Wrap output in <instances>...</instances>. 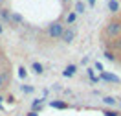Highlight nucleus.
Returning a JSON list of instances; mask_svg holds the SVG:
<instances>
[{"mask_svg":"<svg viewBox=\"0 0 121 116\" xmlns=\"http://www.w3.org/2000/svg\"><path fill=\"white\" fill-rule=\"evenodd\" d=\"M18 77H20V79H24V77H26V68H24V66H20V68H18Z\"/></svg>","mask_w":121,"mask_h":116,"instance_id":"obj_20","label":"nucleus"},{"mask_svg":"<svg viewBox=\"0 0 121 116\" xmlns=\"http://www.w3.org/2000/svg\"><path fill=\"white\" fill-rule=\"evenodd\" d=\"M105 57L108 59V61H116V55H114V52H110V50L105 52Z\"/></svg>","mask_w":121,"mask_h":116,"instance_id":"obj_16","label":"nucleus"},{"mask_svg":"<svg viewBox=\"0 0 121 116\" xmlns=\"http://www.w3.org/2000/svg\"><path fill=\"white\" fill-rule=\"evenodd\" d=\"M6 83H8V76L6 74H0V88H4Z\"/></svg>","mask_w":121,"mask_h":116,"instance_id":"obj_14","label":"nucleus"},{"mask_svg":"<svg viewBox=\"0 0 121 116\" xmlns=\"http://www.w3.org/2000/svg\"><path fill=\"white\" fill-rule=\"evenodd\" d=\"M11 22L22 24V22H24V19H22V15H18V13H11Z\"/></svg>","mask_w":121,"mask_h":116,"instance_id":"obj_8","label":"nucleus"},{"mask_svg":"<svg viewBox=\"0 0 121 116\" xmlns=\"http://www.w3.org/2000/svg\"><path fill=\"white\" fill-rule=\"evenodd\" d=\"M64 30H66V28H64L60 22H52L50 26H48V35H50L52 39H60Z\"/></svg>","mask_w":121,"mask_h":116,"instance_id":"obj_2","label":"nucleus"},{"mask_svg":"<svg viewBox=\"0 0 121 116\" xmlns=\"http://www.w3.org/2000/svg\"><path fill=\"white\" fill-rule=\"evenodd\" d=\"M86 70H88V76H90V79H92V81H94V83H97L99 79H97V77H95V76H94V70H92V68H86Z\"/></svg>","mask_w":121,"mask_h":116,"instance_id":"obj_18","label":"nucleus"},{"mask_svg":"<svg viewBox=\"0 0 121 116\" xmlns=\"http://www.w3.org/2000/svg\"><path fill=\"white\" fill-rule=\"evenodd\" d=\"M75 13H84V2H77L75 4Z\"/></svg>","mask_w":121,"mask_h":116,"instance_id":"obj_13","label":"nucleus"},{"mask_svg":"<svg viewBox=\"0 0 121 116\" xmlns=\"http://www.w3.org/2000/svg\"><path fill=\"white\" fill-rule=\"evenodd\" d=\"M88 4H90V8H94L95 6V0H88Z\"/></svg>","mask_w":121,"mask_h":116,"instance_id":"obj_24","label":"nucleus"},{"mask_svg":"<svg viewBox=\"0 0 121 116\" xmlns=\"http://www.w3.org/2000/svg\"><path fill=\"white\" fill-rule=\"evenodd\" d=\"M52 107L53 109H68V105L64 101H52Z\"/></svg>","mask_w":121,"mask_h":116,"instance_id":"obj_11","label":"nucleus"},{"mask_svg":"<svg viewBox=\"0 0 121 116\" xmlns=\"http://www.w3.org/2000/svg\"><path fill=\"white\" fill-rule=\"evenodd\" d=\"M22 90H24V92H33V87H28V85H24V87H22Z\"/></svg>","mask_w":121,"mask_h":116,"instance_id":"obj_22","label":"nucleus"},{"mask_svg":"<svg viewBox=\"0 0 121 116\" xmlns=\"http://www.w3.org/2000/svg\"><path fill=\"white\" fill-rule=\"evenodd\" d=\"M0 17L4 19V20H11V13H9V9H0Z\"/></svg>","mask_w":121,"mask_h":116,"instance_id":"obj_10","label":"nucleus"},{"mask_svg":"<svg viewBox=\"0 0 121 116\" xmlns=\"http://www.w3.org/2000/svg\"><path fill=\"white\" fill-rule=\"evenodd\" d=\"M0 4H4V0H0Z\"/></svg>","mask_w":121,"mask_h":116,"instance_id":"obj_27","label":"nucleus"},{"mask_svg":"<svg viewBox=\"0 0 121 116\" xmlns=\"http://www.w3.org/2000/svg\"><path fill=\"white\" fill-rule=\"evenodd\" d=\"M105 33L110 39H117L121 35V20H110L105 28Z\"/></svg>","mask_w":121,"mask_h":116,"instance_id":"obj_1","label":"nucleus"},{"mask_svg":"<svg viewBox=\"0 0 121 116\" xmlns=\"http://www.w3.org/2000/svg\"><path fill=\"white\" fill-rule=\"evenodd\" d=\"M94 66H95V70H99V74H101V72H105V68H103V65H101V63H95V65H94Z\"/></svg>","mask_w":121,"mask_h":116,"instance_id":"obj_21","label":"nucleus"},{"mask_svg":"<svg viewBox=\"0 0 121 116\" xmlns=\"http://www.w3.org/2000/svg\"><path fill=\"white\" fill-rule=\"evenodd\" d=\"M77 74V66L75 65H68L66 68H64V72H62V76L64 77H73Z\"/></svg>","mask_w":121,"mask_h":116,"instance_id":"obj_5","label":"nucleus"},{"mask_svg":"<svg viewBox=\"0 0 121 116\" xmlns=\"http://www.w3.org/2000/svg\"><path fill=\"white\" fill-rule=\"evenodd\" d=\"M2 31H4V28H2V22H0V33H2Z\"/></svg>","mask_w":121,"mask_h":116,"instance_id":"obj_25","label":"nucleus"},{"mask_svg":"<svg viewBox=\"0 0 121 116\" xmlns=\"http://www.w3.org/2000/svg\"><path fill=\"white\" fill-rule=\"evenodd\" d=\"M62 2H70V0H62Z\"/></svg>","mask_w":121,"mask_h":116,"instance_id":"obj_28","label":"nucleus"},{"mask_svg":"<svg viewBox=\"0 0 121 116\" xmlns=\"http://www.w3.org/2000/svg\"><path fill=\"white\" fill-rule=\"evenodd\" d=\"M2 101H4V98H2V96H0V103H2Z\"/></svg>","mask_w":121,"mask_h":116,"instance_id":"obj_26","label":"nucleus"},{"mask_svg":"<svg viewBox=\"0 0 121 116\" xmlns=\"http://www.w3.org/2000/svg\"><path fill=\"white\" fill-rule=\"evenodd\" d=\"M99 79L108 81V83H119V77L114 76V74H108V72H101V74H99Z\"/></svg>","mask_w":121,"mask_h":116,"instance_id":"obj_3","label":"nucleus"},{"mask_svg":"<svg viewBox=\"0 0 121 116\" xmlns=\"http://www.w3.org/2000/svg\"><path fill=\"white\" fill-rule=\"evenodd\" d=\"M31 68H33L35 74H42V72H44V68H42V65H40V63H33V65H31Z\"/></svg>","mask_w":121,"mask_h":116,"instance_id":"obj_9","label":"nucleus"},{"mask_svg":"<svg viewBox=\"0 0 121 116\" xmlns=\"http://www.w3.org/2000/svg\"><path fill=\"white\" fill-rule=\"evenodd\" d=\"M108 9H110L112 13H116V11L119 9V2H117V0H110V2H108Z\"/></svg>","mask_w":121,"mask_h":116,"instance_id":"obj_7","label":"nucleus"},{"mask_svg":"<svg viewBox=\"0 0 121 116\" xmlns=\"http://www.w3.org/2000/svg\"><path fill=\"white\" fill-rule=\"evenodd\" d=\"M103 103H105V105H116V98L106 96V98H103Z\"/></svg>","mask_w":121,"mask_h":116,"instance_id":"obj_12","label":"nucleus"},{"mask_svg":"<svg viewBox=\"0 0 121 116\" xmlns=\"http://www.w3.org/2000/svg\"><path fill=\"white\" fill-rule=\"evenodd\" d=\"M26 116H39V112H37V111H30Z\"/></svg>","mask_w":121,"mask_h":116,"instance_id":"obj_23","label":"nucleus"},{"mask_svg":"<svg viewBox=\"0 0 121 116\" xmlns=\"http://www.w3.org/2000/svg\"><path fill=\"white\" fill-rule=\"evenodd\" d=\"M60 39H62L66 44H70V42L73 41V31H72V28H66V30L62 31V37H60Z\"/></svg>","mask_w":121,"mask_h":116,"instance_id":"obj_4","label":"nucleus"},{"mask_svg":"<svg viewBox=\"0 0 121 116\" xmlns=\"http://www.w3.org/2000/svg\"><path fill=\"white\" fill-rule=\"evenodd\" d=\"M103 114L105 116H119V112H116V111H103Z\"/></svg>","mask_w":121,"mask_h":116,"instance_id":"obj_19","label":"nucleus"},{"mask_svg":"<svg viewBox=\"0 0 121 116\" xmlns=\"http://www.w3.org/2000/svg\"><path fill=\"white\" fill-rule=\"evenodd\" d=\"M110 48H112V50H116V52H121V37L114 39L112 42H110Z\"/></svg>","mask_w":121,"mask_h":116,"instance_id":"obj_6","label":"nucleus"},{"mask_svg":"<svg viewBox=\"0 0 121 116\" xmlns=\"http://www.w3.org/2000/svg\"><path fill=\"white\" fill-rule=\"evenodd\" d=\"M40 107H42V100H35V101H33V111H37V112H39V109H40Z\"/></svg>","mask_w":121,"mask_h":116,"instance_id":"obj_17","label":"nucleus"},{"mask_svg":"<svg viewBox=\"0 0 121 116\" xmlns=\"http://www.w3.org/2000/svg\"><path fill=\"white\" fill-rule=\"evenodd\" d=\"M75 19H77V13H70V15L66 17V22H68V24H73V22H75Z\"/></svg>","mask_w":121,"mask_h":116,"instance_id":"obj_15","label":"nucleus"}]
</instances>
